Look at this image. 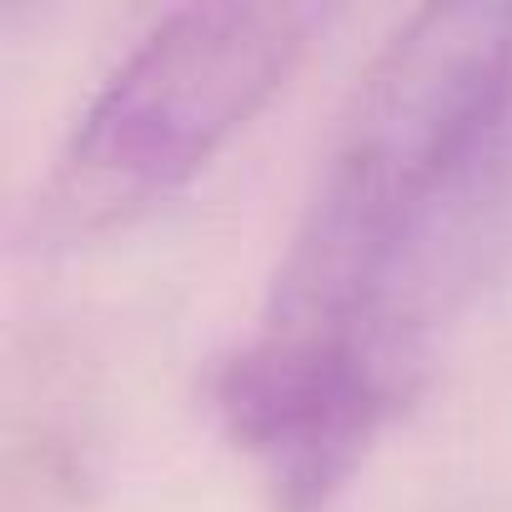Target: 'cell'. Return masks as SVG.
<instances>
[{"label":"cell","mask_w":512,"mask_h":512,"mask_svg":"<svg viewBox=\"0 0 512 512\" xmlns=\"http://www.w3.org/2000/svg\"><path fill=\"white\" fill-rule=\"evenodd\" d=\"M512 216V6L412 11L352 91L272 287L267 332L412 377Z\"/></svg>","instance_id":"6da1fadb"},{"label":"cell","mask_w":512,"mask_h":512,"mask_svg":"<svg viewBox=\"0 0 512 512\" xmlns=\"http://www.w3.org/2000/svg\"><path fill=\"white\" fill-rule=\"evenodd\" d=\"M402 392L407 372L367 347L262 332L216 367L211 407L287 512H317L357 472Z\"/></svg>","instance_id":"3957f363"},{"label":"cell","mask_w":512,"mask_h":512,"mask_svg":"<svg viewBox=\"0 0 512 512\" xmlns=\"http://www.w3.org/2000/svg\"><path fill=\"white\" fill-rule=\"evenodd\" d=\"M317 6H181L86 101L61 166L56 206L71 221H116L166 201L251 126L302 66Z\"/></svg>","instance_id":"7a4b0ae2"}]
</instances>
